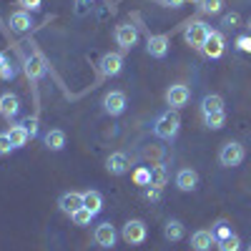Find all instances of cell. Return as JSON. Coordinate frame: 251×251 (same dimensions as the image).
I'll list each match as a JSON object with an SVG mask.
<instances>
[{"mask_svg":"<svg viewBox=\"0 0 251 251\" xmlns=\"http://www.w3.org/2000/svg\"><path fill=\"white\" fill-rule=\"evenodd\" d=\"M181 131V116L178 111L169 108V111H163L156 121H153V136L161 138V141H174Z\"/></svg>","mask_w":251,"mask_h":251,"instance_id":"cell-1","label":"cell"},{"mask_svg":"<svg viewBox=\"0 0 251 251\" xmlns=\"http://www.w3.org/2000/svg\"><path fill=\"white\" fill-rule=\"evenodd\" d=\"M214 30L208 28L203 20H188L186 23V30H183V40L191 48H196V50H203V46H206V40H208V35H211Z\"/></svg>","mask_w":251,"mask_h":251,"instance_id":"cell-2","label":"cell"},{"mask_svg":"<svg viewBox=\"0 0 251 251\" xmlns=\"http://www.w3.org/2000/svg\"><path fill=\"white\" fill-rule=\"evenodd\" d=\"M244 158H246V151L239 141H226L219 151V163L224 169H236V166L244 163Z\"/></svg>","mask_w":251,"mask_h":251,"instance_id":"cell-3","label":"cell"},{"mask_svg":"<svg viewBox=\"0 0 251 251\" xmlns=\"http://www.w3.org/2000/svg\"><path fill=\"white\" fill-rule=\"evenodd\" d=\"M146 236H149V226H146L141 219H131V221H126L123 224V231H121V239L126 244H143Z\"/></svg>","mask_w":251,"mask_h":251,"instance_id":"cell-4","label":"cell"},{"mask_svg":"<svg viewBox=\"0 0 251 251\" xmlns=\"http://www.w3.org/2000/svg\"><path fill=\"white\" fill-rule=\"evenodd\" d=\"M93 241L100 246V249H113L116 241H118V231H116V226L113 224H98L96 226V231H93Z\"/></svg>","mask_w":251,"mask_h":251,"instance_id":"cell-5","label":"cell"},{"mask_svg":"<svg viewBox=\"0 0 251 251\" xmlns=\"http://www.w3.org/2000/svg\"><path fill=\"white\" fill-rule=\"evenodd\" d=\"M188 100H191V91H188V86H183V83H174V86L166 91V103H169L174 111L183 108Z\"/></svg>","mask_w":251,"mask_h":251,"instance_id":"cell-6","label":"cell"},{"mask_svg":"<svg viewBox=\"0 0 251 251\" xmlns=\"http://www.w3.org/2000/svg\"><path fill=\"white\" fill-rule=\"evenodd\" d=\"M98 71H100V75H106V78L118 75L123 71V55L121 53H106L98 60Z\"/></svg>","mask_w":251,"mask_h":251,"instance_id":"cell-7","label":"cell"},{"mask_svg":"<svg viewBox=\"0 0 251 251\" xmlns=\"http://www.w3.org/2000/svg\"><path fill=\"white\" fill-rule=\"evenodd\" d=\"M126 106H128V100H126V93L123 91H111L106 98H103V111H106L108 116H123Z\"/></svg>","mask_w":251,"mask_h":251,"instance_id":"cell-8","label":"cell"},{"mask_svg":"<svg viewBox=\"0 0 251 251\" xmlns=\"http://www.w3.org/2000/svg\"><path fill=\"white\" fill-rule=\"evenodd\" d=\"M116 43L123 48V50H131L136 43H138V28L131 25V23H121L116 28Z\"/></svg>","mask_w":251,"mask_h":251,"instance_id":"cell-9","label":"cell"},{"mask_svg":"<svg viewBox=\"0 0 251 251\" xmlns=\"http://www.w3.org/2000/svg\"><path fill=\"white\" fill-rule=\"evenodd\" d=\"M106 171L111 176H123V174H128L131 171V158L126 156L123 151H116L106 158Z\"/></svg>","mask_w":251,"mask_h":251,"instance_id":"cell-10","label":"cell"},{"mask_svg":"<svg viewBox=\"0 0 251 251\" xmlns=\"http://www.w3.org/2000/svg\"><path fill=\"white\" fill-rule=\"evenodd\" d=\"M169 46H171V38L166 35V33H158V35H149L146 50H149L151 58H166V53H169Z\"/></svg>","mask_w":251,"mask_h":251,"instance_id":"cell-11","label":"cell"},{"mask_svg":"<svg viewBox=\"0 0 251 251\" xmlns=\"http://www.w3.org/2000/svg\"><path fill=\"white\" fill-rule=\"evenodd\" d=\"M23 66H25V75L30 80H40V78L46 75V58L40 55V53H30L23 60Z\"/></svg>","mask_w":251,"mask_h":251,"instance_id":"cell-12","label":"cell"},{"mask_svg":"<svg viewBox=\"0 0 251 251\" xmlns=\"http://www.w3.org/2000/svg\"><path fill=\"white\" fill-rule=\"evenodd\" d=\"M211 246H216V236L211 228H199L191 234V249L194 251H211Z\"/></svg>","mask_w":251,"mask_h":251,"instance_id":"cell-13","label":"cell"},{"mask_svg":"<svg viewBox=\"0 0 251 251\" xmlns=\"http://www.w3.org/2000/svg\"><path fill=\"white\" fill-rule=\"evenodd\" d=\"M224 50H226V40H224L221 33L214 30L211 35H208L206 46H203V55H206V58H211V60H216V58L224 55Z\"/></svg>","mask_w":251,"mask_h":251,"instance_id":"cell-14","label":"cell"},{"mask_svg":"<svg viewBox=\"0 0 251 251\" xmlns=\"http://www.w3.org/2000/svg\"><path fill=\"white\" fill-rule=\"evenodd\" d=\"M176 188H178V191H183V194L196 191V188H199V174L194 169H181L176 174Z\"/></svg>","mask_w":251,"mask_h":251,"instance_id":"cell-15","label":"cell"},{"mask_svg":"<svg viewBox=\"0 0 251 251\" xmlns=\"http://www.w3.org/2000/svg\"><path fill=\"white\" fill-rule=\"evenodd\" d=\"M58 206H60L63 214L73 216L78 208H83V194H80V191H68V194H63V196L58 199Z\"/></svg>","mask_w":251,"mask_h":251,"instance_id":"cell-16","label":"cell"},{"mask_svg":"<svg viewBox=\"0 0 251 251\" xmlns=\"http://www.w3.org/2000/svg\"><path fill=\"white\" fill-rule=\"evenodd\" d=\"M20 113V98L15 93H0V116L5 118H15Z\"/></svg>","mask_w":251,"mask_h":251,"instance_id":"cell-17","label":"cell"},{"mask_svg":"<svg viewBox=\"0 0 251 251\" xmlns=\"http://www.w3.org/2000/svg\"><path fill=\"white\" fill-rule=\"evenodd\" d=\"M30 28H33V18H30L28 10H15V13H10V30H15V33H28Z\"/></svg>","mask_w":251,"mask_h":251,"instance_id":"cell-18","label":"cell"},{"mask_svg":"<svg viewBox=\"0 0 251 251\" xmlns=\"http://www.w3.org/2000/svg\"><path fill=\"white\" fill-rule=\"evenodd\" d=\"M163 236H166V241H181L186 236V228L178 219H169L163 226Z\"/></svg>","mask_w":251,"mask_h":251,"instance_id":"cell-19","label":"cell"},{"mask_svg":"<svg viewBox=\"0 0 251 251\" xmlns=\"http://www.w3.org/2000/svg\"><path fill=\"white\" fill-rule=\"evenodd\" d=\"M43 141H46L48 151H63V149H66V133H63L60 128H50Z\"/></svg>","mask_w":251,"mask_h":251,"instance_id":"cell-20","label":"cell"},{"mask_svg":"<svg viewBox=\"0 0 251 251\" xmlns=\"http://www.w3.org/2000/svg\"><path fill=\"white\" fill-rule=\"evenodd\" d=\"M219 111H224V98H221L219 93L203 96V100H201V113L208 116V113H219Z\"/></svg>","mask_w":251,"mask_h":251,"instance_id":"cell-21","label":"cell"},{"mask_svg":"<svg viewBox=\"0 0 251 251\" xmlns=\"http://www.w3.org/2000/svg\"><path fill=\"white\" fill-rule=\"evenodd\" d=\"M8 136H10V143H13V149H23V146L33 138L30 133H28V128H25V126L23 123H20V126H13V128L8 131Z\"/></svg>","mask_w":251,"mask_h":251,"instance_id":"cell-22","label":"cell"},{"mask_svg":"<svg viewBox=\"0 0 251 251\" xmlns=\"http://www.w3.org/2000/svg\"><path fill=\"white\" fill-rule=\"evenodd\" d=\"M83 206L91 208L93 214H100V208H103V196H100L98 191H93V188H91V191L83 194Z\"/></svg>","mask_w":251,"mask_h":251,"instance_id":"cell-23","label":"cell"},{"mask_svg":"<svg viewBox=\"0 0 251 251\" xmlns=\"http://www.w3.org/2000/svg\"><path fill=\"white\" fill-rule=\"evenodd\" d=\"M166 181H169V171H166V166H161V163L151 166V186L163 188V186H166Z\"/></svg>","mask_w":251,"mask_h":251,"instance_id":"cell-24","label":"cell"},{"mask_svg":"<svg viewBox=\"0 0 251 251\" xmlns=\"http://www.w3.org/2000/svg\"><path fill=\"white\" fill-rule=\"evenodd\" d=\"M203 123H206V128H211V131L224 128V123H226V111H219V113H208V116H203Z\"/></svg>","mask_w":251,"mask_h":251,"instance_id":"cell-25","label":"cell"},{"mask_svg":"<svg viewBox=\"0 0 251 251\" xmlns=\"http://www.w3.org/2000/svg\"><path fill=\"white\" fill-rule=\"evenodd\" d=\"M93 216H96V214L91 211V208L83 206V208H78V211H75L71 219H73V224H75V226H88V224L93 221Z\"/></svg>","mask_w":251,"mask_h":251,"instance_id":"cell-26","label":"cell"},{"mask_svg":"<svg viewBox=\"0 0 251 251\" xmlns=\"http://www.w3.org/2000/svg\"><path fill=\"white\" fill-rule=\"evenodd\" d=\"M216 249L219 251H241V239L236 234H231V236L224 239V241H216Z\"/></svg>","mask_w":251,"mask_h":251,"instance_id":"cell-27","label":"cell"},{"mask_svg":"<svg viewBox=\"0 0 251 251\" xmlns=\"http://www.w3.org/2000/svg\"><path fill=\"white\" fill-rule=\"evenodd\" d=\"M211 231H214L216 241H224V239H228V236L234 234V231H231V226H228V221H224V219L214 224V228H211Z\"/></svg>","mask_w":251,"mask_h":251,"instance_id":"cell-28","label":"cell"},{"mask_svg":"<svg viewBox=\"0 0 251 251\" xmlns=\"http://www.w3.org/2000/svg\"><path fill=\"white\" fill-rule=\"evenodd\" d=\"M224 10V0H203L201 3V13L206 15H219Z\"/></svg>","mask_w":251,"mask_h":251,"instance_id":"cell-29","label":"cell"},{"mask_svg":"<svg viewBox=\"0 0 251 251\" xmlns=\"http://www.w3.org/2000/svg\"><path fill=\"white\" fill-rule=\"evenodd\" d=\"M133 181L138 186H151V169H146V166H141V169L133 171Z\"/></svg>","mask_w":251,"mask_h":251,"instance_id":"cell-30","label":"cell"},{"mask_svg":"<svg viewBox=\"0 0 251 251\" xmlns=\"http://www.w3.org/2000/svg\"><path fill=\"white\" fill-rule=\"evenodd\" d=\"M239 23H241V15H239L236 10L226 13V15H224V20H221V25H224L226 30H234V28H239Z\"/></svg>","mask_w":251,"mask_h":251,"instance_id":"cell-31","label":"cell"},{"mask_svg":"<svg viewBox=\"0 0 251 251\" xmlns=\"http://www.w3.org/2000/svg\"><path fill=\"white\" fill-rule=\"evenodd\" d=\"M10 151H15V149H13L10 136H8V131H5V133H0V156H8Z\"/></svg>","mask_w":251,"mask_h":251,"instance_id":"cell-32","label":"cell"},{"mask_svg":"<svg viewBox=\"0 0 251 251\" xmlns=\"http://www.w3.org/2000/svg\"><path fill=\"white\" fill-rule=\"evenodd\" d=\"M0 78H3V80L15 78V68H13V63H10V60H5L3 66H0Z\"/></svg>","mask_w":251,"mask_h":251,"instance_id":"cell-33","label":"cell"},{"mask_svg":"<svg viewBox=\"0 0 251 251\" xmlns=\"http://www.w3.org/2000/svg\"><path fill=\"white\" fill-rule=\"evenodd\" d=\"M236 48L241 53H251V35H239L236 38Z\"/></svg>","mask_w":251,"mask_h":251,"instance_id":"cell-34","label":"cell"},{"mask_svg":"<svg viewBox=\"0 0 251 251\" xmlns=\"http://www.w3.org/2000/svg\"><path fill=\"white\" fill-rule=\"evenodd\" d=\"M18 5L23 10H28V13H33V10H38L40 5H43V0H18Z\"/></svg>","mask_w":251,"mask_h":251,"instance_id":"cell-35","label":"cell"},{"mask_svg":"<svg viewBox=\"0 0 251 251\" xmlns=\"http://www.w3.org/2000/svg\"><path fill=\"white\" fill-rule=\"evenodd\" d=\"M146 199H149V201H161V188L158 186H146Z\"/></svg>","mask_w":251,"mask_h":251,"instance_id":"cell-36","label":"cell"},{"mask_svg":"<svg viewBox=\"0 0 251 251\" xmlns=\"http://www.w3.org/2000/svg\"><path fill=\"white\" fill-rule=\"evenodd\" d=\"M23 126L28 128V133H30V136H38V118H25V121H23Z\"/></svg>","mask_w":251,"mask_h":251,"instance_id":"cell-37","label":"cell"},{"mask_svg":"<svg viewBox=\"0 0 251 251\" xmlns=\"http://www.w3.org/2000/svg\"><path fill=\"white\" fill-rule=\"evenodd\" d=\"M161 5H166V8H183L186 0H161Z\"/></svg>","mask_w":251,"mask_h":251,"instance_id":"cell-38","label":"cell"},{"mask_svg":"<svg viewBox=\"0 0 251 251\" xmlns=\"http://www.w3.org/2000/svg\"><path fill=\"white\" fill-rule=\"evenodd\" d=\"M5 60H8V58H5V53H0V66H3Z\"/></svg>","mask_w":251,"mask_h":251,"instance_id":"cell-39","label":"cell"},{"mask_svg":"<svg viewBox=\"0 0 251 251\" xmlns=\"http://www.w3.org/2000/svg\"><path fill=\"white\" fill-rule=\"evenodd\" d=\"M194 3H199V5H201V3H203V0H194Z\"/></svg>","mask_w":251,"mask_h":251,"instance_id":"cell-40","label":"cell"},{"mask_svg":"<svg viewBox=\"0 0 251 251\" xmlns=\"http://www.w3.org/2000/svg\"><path fill=\"white\" fill-rule=\"evenodd\" d=\"M249 28H251V18H249Z\"/></svg>","mask_w":251,"mask_h":251,"instance_id":"cell-41","label":"cell"},{"mask_svg":"<svg viewBox=\"0 0 251 251\" xmlns=\"http://www.w3.org/2000/svg\"><path fill=\"white\" fill-rule=\"evenodd\" d=\"M246 251H251V246H246Z\"/></svg>","mask_w":251,"mask_h":251,"instance_id":"cell-42","label":"cell"}]
</instances>
